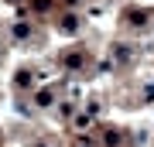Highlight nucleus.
Masks as SVG:
<instances>
[{"label":"nucleus","instance_id":"nucleus-1","mask_svg":"<svg viewBox=\"0 0 154 147\" xmlns=\"http://www.w3.org/2000/svg\"><path fill=\"white\" fill-rule=\"evenodd\" d=\"M65 65L79 69V65H82V51H72V55H65Z\"/></svg>","mask_w":154,"mask_h":147},{"label":"nucleus","instance_id":"nucleus-2","mask_svg":"<svg viewBox=\"0 0 154 147\" xmlns=\"http://www.w3.org/2000/svg\"><path fill=\"white\" fill-rule=\"evenodd\" d=\"M51 99H55V96L45 89V93H38V96H34V103H38V106H51Z\"/></svg>","mask_w":154,"mask_h":147},{"label":"nucleus","instance_id":"nucleus-3","mask_svg":"<svg viewBox=\"0 0 154 147\" xmlns=\"http://www.w3.org/2000/svg\"><path fill=\"white\" fill-rule=\"evenodd\" d=\"M116 144H120V133H116V130H106V147H116Z\"/></svg>","mask_w":154,"mask_h":147}]
</instances>
